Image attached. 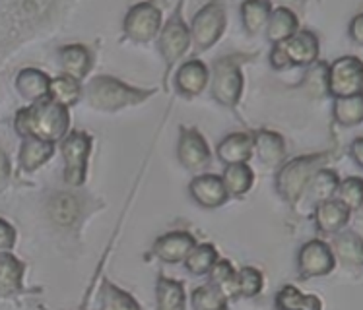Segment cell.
I'll return each instance as SVG.
<instances>
[{
	"label": "cell",
	"mask_w": 363,
	"mask_h": 310,
	"mask_svg": "<svg viewBox=\"0 0 363 310\" xmlns=\"http://www.w3.org/2000/svg\"><path fill=\"white\" fill-rule=\"evenodd\" d=\"M68 125H70L68 109L52 99L51 101L41 99L33 107L22 109L16 115V130L23 138H38L52 144L67 134Z\"/></svg>",
	"instance_id": "cell-1"
},
{
	"label": "cell",
	"mask_w": 363,
	"mask_h": 310,
	"mask_svg": "<svg viewBox=\"0 0 363 310\" xmlns=\"http://www.w3.org/2000/svg\"><path fill=\"white\" fill-rule=\"evenodd\" d=\"M88 101L91 107L96 109H104V111H115L126 105H136L148 99L154 91H144V89H136L126 86L123 81L109 78V76H99L89 81L88 89Z\"/></svg>",
	"instance_id": "cell-2"
},
{
	"label": "cell",
	"mask_w": 363,
	"mask_h": 310,
	"mask_svg": "<svg viewBox=\"0 0 363 310\" xmlns=\"http://www.w3.org/2000/svg\"><path fill=\"white\" fill-rule=\"evenodd\" d=\"M223 28H225V8L220 0H214L194 16L193 28L189 30L194 49L196 51L210 49L218 39L222 38Z\"/></svg>",
	"instance_id": "cell-3"
},
{
	"label": "cell",
	"mask_w": 363,
	"mask_h": 310,
	"mask_svg": "<svg viewBox=\"0 0 363 310\" xmlns=\"http://www.w3.org/2000/svg\"><path fill=\"white\" fill-rule=\"evenodd\" d=\"M241 62L235 57H228L216 62L214 81H212V93L222 105L233 107L241 97L243 89V76H241Z\"/></svg>",
	"instance_id": "cell-4"
},
{
	"label": "cell",
	"mask_w": 363,
	"mask_h": 310,
	"mask_svg": "<svg viewBox=\"0 0 363 310\" xmlns=\"http://www.w3.org/2000/svg\"><path fill=\"white\" fill-rule=\"evenodd\" d=\"M328 91L336 97H350L362 93V62L356 57H344L333 62L326 76Z\"/></svg>",
	"instance_id": "cell-5"
},
{
	"label": "cell",
	"mask_w": 363,
	"mask_h": 310,
	"mask_svg": "<svg viewBox=\"0 0 363 310\" xmlns=\"http://www.w3.org/2000/svg\"><path fill=\"white\" fill-rule=\"evenodd\" d=\"M320 161V157H299L288 163L278 175V190L284 198L289 202L297 200V196L307 188V183L311 180L313 175L317 173Z\"/></svg>",
	"instance_id": "cell-6"
},
{
	"label": "cell",
	"mask_w": 363,
	"mask_h": 310,
	"mask_svg": "<svg viewBox=\"0 0 363 310\" xmlns=\"http://www.w3.org/2000/svg\"><path fill=\"white\" fill-rule=\"evenodd\" d=\"M162 28V12L150 2H140L128 10L125 20L126 35L134 41H150Z\"/></svg>",
	"instance_id": "cell-7"
},
{
	"label": "cell",
	"mask_w": 363,
	"mask_h": 310,
	"mask_svg": "<svg viewBox=\"0 0 363 310\" xmlns=\"http://www.w3.org/2000/svg\"><path fill=\"white\" fill-rule=\"evenodd\" d=\"M89 148H91V142H89L88 134L84 132H72L62 144V155H65V163H67L65 178L72 186L82 185L86 178Z\"/></svg>",
	"instance_id": "cell-8"
},
{
	"label": "cell",
	"mask_w": 363,
	"mask_h": 310,
	"mask_svg": "<svg viewBox=\"0 0 363 310\" xmlns=\"http://www.w3.org/2000/svg\"><path fill=\"white\" fill-rule=\"evenodd\" d=\"M157 45H160V51H162L167 67L175 64L185 54L186 49L191 47V31H189L181 16L175 14L167 22V25L162 30Z\"/></svg>",
	"instance_id": "cell-9"
},
{
	"label": "cell",
	"mask_w": 363,
	"mask_h": 310,
	"mask_svg": "<svg viewBox=\"0 0 363 310\" xmlns=\"http://www.w3.org/2000/svg\"><path fill=\"white\" fill-rule=\"evenodd\" d=\"M276 45L284 52L288 64H294V67L311 64L319 57V39L315 38L311 31H296L294 35H289L288 39Z\"/></svg>",
	"instance_id": "cell-10"
},
{
	"label": "cell",
	"mask_w": 363,
	"mask_h": 310,
	"mask_svg": "<svg viewBox=\"0 0 363 310\" xmlns=\"http://www.w3.org/2000/svg\"><path fill=\"white\" fill-rule=\"evenodd\" d=\"M334 254L333 251L320 241H311L301 248L299 254V270L303 277H317L333 272Z\"/></svg>",
	"instance_id": "cell-11"
},
{
	"label": "cell",
	"mask_w": 363,
	"mask_h": 310,
	"mask_svg": "<svg viewBox=\"0 0 363 310\" xmlns=\"http://www.w3.org/2000/svg\"><path fill=\"white\" fill-rule=\"evenodd\" d=\"M179 159L186 169H201L210 161V149L201 134L191 128L181 130L179 140Z\"/></svg>",
	"instance_id": "cell-12"
},
{
	"label": "cell",
	"mask_w": 363,
	"mask_h": 310,
	"mask_svg": "<svg viewBox=\"0 0 363 310\" xmlns=\"http://www.w3.org/2000/svg\"><path fill=\"white\" fill-rule=\"evenodd\" d=\"M191 194L204 207L220 206L228 198L223 180L216 175H202V177L194 178L191 183Z\"/></svg>",
	"instance_id": "cell-13"
},
{
	"label": "cell",
	"mask_w": 363,
	"mask_h": 310,
	"mask_svg": "<svg viewBox=\"0 0 363 310\" xmlns=\"http://www.w3.org/2000/svg\"><path fill=\"white\" fill-rule=\"evenodd\" d=\"M175 84L181 93L199 96L208 84V68L201 60H189L177 70Z\"/></svg>",
	"instance_id": "cell-14"
},
{
	"label": "cell",
	"mask_w": 363,
	"mask_h": 310,
	"mask_svg": "<svg viewBox=\"0 0 363 310\" xmlns=\"http://www.w3.org/2000/svg\"><path fill=\"white\" fill-rule=\"evenodd\" d=\"M194 248V239L189 233H169L156 243L157 258L163 262H181Z\"/></svg>",
	"instance_id": "cell-15"
},
{
	"label": "cell",
	"mask_w": 363,
	"mask_h": 310,
	"mask_svg": "<svg viewBox=\"0 0 363 310\" xmlns=\"http://www.w3.org/2000/svg\"><path fill=\"white\" fill-rule=\"evenodd\" d=\"M348 217L350 207L338 200L328 198L317 207V225L323 233H328V235L340 229L342 225L348 222Z\"/></svg>",
	"instance_id": "cell-16"
},
{
	"label": "cell",
	"mask_w": 363,
	"mask_h": 310,
	"mask_svg": "<svg viewBox=\"0 0 363 310\" xmlns=\"http://www.w3.org/2000/svg\"><path fill=\"white\" fill-rule=\"evenodd\" d=\"M49 84L51 80L35 68H26L18 74V91L22 93V97L30 99V101H41L49 96Z\"/></svg>",
	"instance_id": "cell-17"
},
{
	"label": "cell",
	"mask_w": 363,
	"mask_h": 310,
	"mask_svg": "<svg viewBox=\"0 0 363 310\" xmlns=\"http://www.w3.org/2000/svg\"><path fill=\"white\" fill-rule=\"evenodd\" d=\"M60 67L65 70V74L72 76L76 80H80L89 72L91 67V57L89 51L82 45H70L60 51Z\"/></svg>",
	"instance_id": "cell-18"
},
{
	"label": "cell",
	"mask_w": 363,
	"mask_h": 310,
	"mask_svg": "<svg viewBox=\"0 0 363 310\" xmlns=\"http://www.w3.org/2000/svg\"><path fill=\"white\" fill-rule=\"evenodd\" d=\"M297 31V18L288 8H276L267 22V35L272 43H280Z\"/></svg>",
	"instance_id": "cell-19"
},
{
	"label": "cell",
	"mask_w": 363,
	"mask_h": 310,
	"mask_svg": "<svg viewBox=\"0 0 363 310\" xmlns=\"http://www.w3.org/2000/svg\"><path fill=\"white\" fill-rule=\"evenodd\" d=\"M55 151L52 142L38 140V138H26L20 149V165L26 171H33L41 167Z\"/></svg>",
	"instance_id": "cell-20"
},
{
	"label": "cell",
	"mask_w": 363,
	"mask_h": 310,
	"mask_svg": "<svg viewBox=\"0 0 363 310\" xmlns=\"http://www.w3.org/2000/svg\"><path fill=\"white\" fill-rule=\"evenodd\" d=\"M252 154V140L247 134H231L218 146L220 159L228 165L231 163H245Z\"/></svg>",
	"instance_id": "cell-21"
},
{
	"label": "cell",
	"mask_w": 363,
	"mask_h": 310,
	"mask_svg": "<svg viewBox=\"0 0 363 310\" xmlns=\"http://www.w3.org/2000/svg\"><path fill=\"white\" fill-rule=\"evenodd\" d=\"M252 148L257 149L260 161L267 165H278L286 155V144H284L282 136L274 132H259L257 140H252Z\"/></svg>",
	"instance_id": "cell-22"
},
{
	"label": "cell",
	"mask_w": 363,
	"mask_h": 310,
	"mask_svg": "<svg viewBox=\"0 0 363 310\" xmlns=\"http://www.w3.org/2000/svg\"><path fill=\"white\" fill-rule=\"evenodd\" d=\"M270 16V2L268 0H245L241 6L245 30L249 33H259L268 22Z\"/></svg>",
	"instance_id": "cell-23"
},
{
	"label": "cell",
	"mask_w": 363,
	"mask_h": 310,
	"mask_svg": "<svg viewBox=\"0 0 363 310\" xmlns=\"http://www.w3.org/2000/svg\"><path fill=\"white\" fill-rule=\"evenodd\" d=\"M82 88L76 78L72 76H60V78H55L49 84V96H51L52 101H57L62 107H72V105L80 99Z\"/></svg>",
	"instance_id": "cell-24"
},
{
	"label": "cell",
	"mask_w": 363,
	"mask_h": 310,
	"mask_svg": "<svg viewBox=\"0 0 363 310\" xmlns=\"http://www.w3.org/2000/svg\"><path fill=\"white\" fill-rule=\"evenodd\" d=\"M334 117L344 126H356L363 120V99L362 93L350 97H336Z\"/></svg>",
	"instance_id": "cell-25"
},
{
	"label": "cell",
	"mask_w": 363,
	"mask_h": 310,
	"mask_svg": "<svg viewBox=\"0 0 363 310\" xmlns=\"http://www.w3.org/2000/svg\"><path fill=\"white\" fill-rule=\"evenodd\" d=\"M49 212L51 217L59 225H72L76 222V217L80 214V204L72 194H57L49 204Z\"/></svg>",
	"instance_id": "cell-26"
},
{
	"label": "cell",
	"mask_w": 363,
	"mask_h": 310,
	"mask_svg": "<svg viewBox=\"0 0 363 310\" xmlns=\"http://www.w3.org/2000/svg\"><path fill=\"white\" fill-rule=\"evenodd\" d=\"M222 180L228 193L243 194L252 185V171L245 163H231L223 173Z\"/></svg>",
	"instance_id": "cell-27"
},
{
	"label": "cell",
	"mask_w": 363,
	"mask_h": 310,
	"mask_svg": "<svg viewBox=\"0 0 363 310\" xmlns=\"http://www.w3.org/2000/svg\"><path fill=\"white\" fill-rule=\"evenodd\" d=\"M157 306L165 310L183 309L185 306V293H183V285L177 281L162 280L157 281Z\"/></svg>",
	"instance_id": "cell-28"
},
{
	"label": "cell",
	"mask_w": 363,
	"mask_h": 310,
	"mask_svg": "<svg viewBox=\"0 0 363 310\" xmlns=\"http://www.w3.org/2000/svg\"><path fill=\"white\" fill-rule=\"evenodd\" d=\"M23 266L12 256H0V293H14L22 285Z\"/></svg>",
	"instance_id": "cell-29"
},
{
	"label": "cell",
	"mask_w": 363,
	"mask_h": 310,
	"mask_svg": "<svg viewBox=\"0 0 363 310\" xmlns=\"http://www.w3.org/2000/svg\"><path fill=\"white\" fill-rule=\"evenodd\" d=\"M307 188H309V194H311V200H317V202H325L334 194V190L338 188V177L334 175L333 171H319L311 177V180L307 183Z\"/></svg>",
	"instance_id": "cell-30"
},
{
	"label": "cell",
	"mask_w": 363,
	"mask_h": 310,
	"mask_svg": "<svg viewBox=\"0 0 363 310\" xmlns=\"http://www.w3.org/2000/svg\"><path fill=\"white\" fill-rule=\"evenodd\" d=\"M185 260H186V268H189V272L196 273V275L210 272L212 266L216 264L214 246H210V244H202V246H199V248H193V251L186 254Z\"/></svg>",
	"instance_id": "cell-31"
},
{
	"label": "cell",
	"mask_w": 363,
	"mask_h": 310,
	"mask_svg": "<svg viewBox=\"0 0 363 310\" xmlns=\"http://www.w3.org/2000/svg\"><path fill=\"white\" fill-rule=\"evenodd\" d=\"M278 306L280 309H291V310H315L320 309V303L315 297L303 295L299 293L296 287H286L280 291L278 295Z\"/></svg>",
	"instance_id": "cell-32"
},
{
	"label": "cell",
	"mask_w": 363,
	"mask_h": 310,
	"mask_svg": "<svg viewBox=\"0 0 363 310\" xmlns=\"http://www.w3.org/2000/svg\"><path fill=\"white\" fill-rule=\"evenodd\" d=\"M336 252L348 264H362V241L354 233H346L336 239Z\"/></svg>",
	"instance_id": "cell-33"
},
{
	"label": "cell",
	"mask_w": 363,
	"mask_h": 310,
	"mask_svg": "<svg viewBox=\"0 0 363 310\" xmlns=\"http://www.w3.org/2000/svg\"><path fill=\"white\" fill-rule=\"evenodd\" d=\"M193 306L199 310L223 309L225 299H223L220 289H216L214 285H204V287H199L193 293Z\"/></svg>",
	"instance_id": "cell-34"
},
{
	"label": "cell",
	"mask_w": 363,
	"mask_h": 310,
	"mask_svg": "<svg viewBox=\"0 0 363 310\" xmlns=\"http://www.w3.org/2000/svg\"><path fill=\"white\" fill-rule=\"evenodd\" d=\"M104 306L105 309H136L138 304L134 303L133 299L125 295L123 291L117 287H113L111 283H105L104 285Z\"/></svg>",
	"instance_id": "cell-35"
},
{
	"label": "cell",
	"mask_w": 363,
	"mask_h": 310,
	"mask_svg": "<svg viewBox=\"0 0 363 310\" xmlns=\"http://www.w3.org/2000/svg\"><path fill=\"white\" fill-rule=\"evenodd\" d=\"M340 202H344L350 209H357L362 206V180L359 178H348L340 186Z\"/></svg>",
	"instance_id": "cell-36"
},
{
	"label": "cell",
	"mask_w": 363,
	"mask_h": 310,
	"mask_svg": "<svg viewBox=\"0 0 363 310\" xmlns=\"http://www.w3.org/2000/svg\"><path fill=\"white\" fill-rule=\"evenodd\" d=\"M210 272H212V280H214L216 285H220V283H223V281H228L231 275L235 273L230 262H220V264H214Z\"/></svg>",
	"instance_id": "cell-37"
},
{
	"label": "cell",
	"mask_w": 363,
	"mask_h": 310,
	"mask_svg": "<svg viewBox=\"0 0 363 310\" xmlns=\"http://www.w3.org/2000/svg\"><path fill=\"white\" fill-rule=\"evenodd\" d=\"M14 241H16L14 229H12L6 222H2V219H0V251H8V248H12Z\"/></svg>",
	"instance_id": "cell-38"
},
{
	"label": "cell",
	"mask_w": 363,
	"mask_h": 310,
	"mask_svg": "<svg viewBox=\"0 0 363 310\" xmlns=\"http://www.w3.org/2000/svg\"><path fill=\"white\" fill-rule=\"evenodd\" d=\"M350 35L356 43H363V18L362 14H357L352 23H350Z\"/></svg>",
	"instance_id": "cell-39"
},
{
	"label": "cell",
	"mask_w": 363,
	"mask_h": 310,
	"mask_svg": "<svg viewBox=\"0 0 363 310\" xmlns=\"http://www.w3.org/2000/svg\"><path fill=\"white\" fill-rule=\"evenodd\" d=\"M352 154H354V159H356L357 165H363V140L362 138H356V142L352 144Z\"/></svg>",
	"instance_id": "cell-40"
},
{
	"label": "cell",
	"mask_w": 363,
	"mask_h": 310,
	"mask_svg": "<svg viewBox=\"0 0 363 310\" xmlns=\"http://www.w3.org/2000/svg\"><path fill=\"white\" fill-rule=\"evenodd\" d=\"M8 171H10V163H8V157L2 151H0V183L8 177Z\"/></svg>",
	"instance_id": "cell-41"
}]
</instances>
